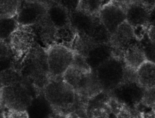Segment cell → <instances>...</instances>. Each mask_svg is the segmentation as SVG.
Segmentation results:
<instances>
[{
  "label": "cell",
  "mask_w": 155,
  "mask_h": 118,
  "mask_svg": "<svg viewBox=\"0 0 155 118\" xmlns=\"http://www.w3.org/2000/svg\"><path fill=\"white\" fill-rule=\"evenodd\" d=\"M16 70L25 80L39 91H43L51 78L46 49L38 43L36 44Z\"/></svg>",
  "instance_id": "6da1fadb"
},
{
  "label": "cell",
  "mask_w": 155,
  "mask_h": 118,
  "mask_svg": "<svg viewBox=\"0 0 155 118\" xmlns=\"http://www.w3.org/2000/svg\"><path fill=\"white\" fill-rule=\"evenodd\" d=\"M43 92L55 116L68 117L74 113L77 93L63 76L51 77Z\"/></svg>",
  "instance_id": "7a4b0ae2"
},
{
  "label": "cell",
  "mask_w": 155,
  "mask_h": 118,
  "mask_svg": "<svg viewBox=\"0 0 155 118\" xmlns=\"http://www.w3.org/2000/svg\"><path fill=\"white\" fill-rule=\"evenodd\" d=\"M41 92L24 78L9 86H2L1 108L27 111L34 98Z\"/></svg>",
  "instance_id": "3957f363"
},
{
  "label": "cell",
  "mask_w": 155,
  "mask_h": 118,
  "mask_svg": "<svg viewBox=\"0 0 155 118\" xmlns=\"http://www.w3.org/2000/svg\"><path fill=\"white\" fill-rule=\"evenodd\" d=\"M125 68L123 57L113 55L95 70L103 92L109 93L123 82Z\"/></svg>",
  "instance_id": "277c9868"
},
{
  "label": "cell",
  "mask_w": 155,
  "mask_h": 118,
  "mask_svg": "<svg viewBox=\"0 0 155 118\" xmlns=\"http://www.w3.org/2000/svg\"><path fill=\"white\" fill-rule=\"evenodd\" d=\"M5 41L14 55L16 62L15 69L29 51L38 43L35 34L31 26L19 25Z\"/></svg>",
  "instance_id": "5b68a950"
},
{
  "label": "cell",
  "mask_w": 155,
  "mask_h": 118,
  "mask_svg": "<svg viewBox=\"0 0 155 118\" xmlns=\"http://www.w3.org/2000/svg\"><path fill=\"white\" fill-rule=\"evenodd\" d=\"M145 90L137 80H124L108 94L123 105L135 108L142 102Z\"/></svg>",
  "instance_id": "8992f818"
},
{
  "label": "cell",
  "mask_w": 155,
  "mask_h": 118,
  "mask_svg": "<svg viewBox=\"0 0 155 118\" xmlns=\"http://www.w3.org/2000/svg\"><path fill=\"white\" fill-rule=\"evenodd\" d=\"M46 51L51 77L63 76L71 65L74 51L65 47L57 44H52Z\"/></svg>",
  "instance_id": "52a82bcc"
},
{
  "label": "cell",
  "mask_w": 155,
  "mask_h": 118,
  "mask_svg": "<svg viewBox=\"0 0 155 118\" xmlns=\"http://www.w3.org/2000/svg\"><path fill=\"white\" fill-rule=\"evenodd\" d=\"M48 5L39 1L21 0L16 18L20 25L32 26L47 15Z\"/></svg>",
  "instance_id": "ba28073f"
},
{
  "label": "cell",
  "mask_w": 155,
  "mask_h": 118,
  "mask_svg": "<svg viewBox=\"0 0 155 118\" xmlns=\"http://www.w3.org/2000/svg\"><path fill=\"white\" fill-rule=\"evenodd\" d=\"M136 39L133 27L127 21L124 22L111 35L109 44L113 48L114 55L123 57L124 51L136 42Z\"/></svg>",
  "instance_id": "9c48e42d"
},
{
  "label": "cell",
  "mask_w": 155,
  "mask_h": 118,
  "mask_svg": "<svg viewBox=\"0 0 155 118\" xmlns=\"http://www.w3.org/2000/svg\"><path fill=\"white\" fill-rule=\"evenodd\" d=\"M98 16L111 35L120 25L126 21V11L113 3L102 7Z\"/></svg>",
  "instance_id": "30bf717a"
},
{
  "label": "cell",
  "mask_w": 155,
  "mask_h": 118,
  "mask_svg": "<svg viewBox=\"0 0 155 118\" xmlns=\"http://www.w3.org/2000/svg\"><path fill=\"white\" fill-rule=\"evenodd\" d=\"M31 26L35 34L38 43L42 47L47 50L54 44L57 28L47 15Z\"/></svg>",
  "instance_id": "8fae6325"
},
{
  "label": "cell",
  "mask_w": 155,
  "mask_h": 118,
  "mask_svg": "<svg viewBox=\"0 0 155 118\" xmlns=\"http://www.w3.org/2000/svg\"><path fill=\"white\" fill-rule=\"evenodd\" d=\"M74 91L78 95L89 100L102 93L103 89L95 70L85 73Z\"/></svg>",
  "instance_id": "7c38bea8"
},
{
  "label": "cell",
  "mask_w": 155,
  "mask_h": 118,
  "mask_svg": "<svg viewBox=\"0 0 155 118\" xmlns=\"http://www.w3.org/2000/svg\"><path fill=\"white\" fill-rule=\"evenodd\" d=\"M69 17L70 25L78 34L88 36L99 16L89 14L78 9L69 12Z\"/></svg>",
  "instance_id": "4fadbf2b"
},
{
  "label": "cell",
  "mask_w": 155,
  "mask_h": 118,
  "mask_svg": "<svg viewBox=\"0 0 155 118\" xmlns=\"http://www.w3.org/2000/svg\"><path fill=\"white\" fill-rule=\"evenodd\" d=\"M126 21L134 28L147 27L150 10L141 3L131 4L126 11Z\"/></svg>",
  "instance_id": "5bb4252c"
},
{
  "label": "cell",
  "mask_w": 155,
  "mask_h": 118,
  "mask_svg": "<svg viewBox=\"0 0 155 118\" xmlns=\"http://www.w3.org/2000/svg\"><path fill=\"white\" fill-rule=\"evenodd\" d=\"M113 55L109 44H96L89 51L86 58L92 70H95Z\"/></svg>",
  "instance_id": "9a60e30c"
},
{
  "label": "cell",
  "mask_w": 155,
  "mask_h": 118,
  "mask_svg": "<svg viewBox=\"0 0 155 118\" xmlns=\"http://www.w3.org/2000/svg\"><path fill=\"white\" fill-rule=\"evenodd\" d=\"M29 118H53L54 112L51 105L41 91L35 97L27 110Z\"/></svg>",
  "instance_id": "2e32d148"
},
{
  "label": "cell",
  "mask_w": 155,
  "mask_h": 118,
  "mask_svg": "<svg viewBox=\"0 0 155 118\" xmlns=\"http://www.w3.org/2000/svg\"><path fill=\"white\" fill-rule=\"evenodd\" d=\"M123 58L127 66L137 70L147 61L142 45L136 41L125 49Z\"/></svg>",
  "instance_id": "e0dca14e"
},
{
  "label": "cell",
  "mask_w": 155,
  "mask_h": 118,
  "mask_svg": "<svg viewBox=\"0 0 155 118\" xmlns=\"http://www.w3.org/2000/svg\"><path fill=\"white\" fill-rule=\"evenodd\" d=\"M137 78L139 84L145 89L155 87V64L147 61L138 68Z\"/></svg>",
  "instance_id": "ac0fdd59"
},
{
  "label": "cell",
  "mask_w": 155,
  "mask_h": 118,
  "mask_svg": "<svg viewBox=\"0 0 155 118\" xmlns=\"http://www.w3.org/2000/svg\"><path fill=\"white\" fill-rule=\"evenodd\" d=\"M47 15L57 28L70 25L69 12L58 3L48 5Z\"/></svg>",
  "instance_id": "d6986e66"
},
{
  "label": "cell",
  "mask_w": 155,
  "mask_h": 118,
  "mask_svg": "<svg viewBox=\"0 0 155 118\" xmlns=\"http://www.w3.org/2000/svg\"><path fill=\"white\" fill-rule=\"evenodd\" d=\"M78 34V33L70 24L59 28L57 29L54 44L62 45L72 50Z\"/></svg>",
  "instance_id": "ffe728a7"
},
{
  "label": "cell",
  "mask_w": 155,
  "mask_h": 118,
  "mask_svg": "<svg viewBox=\"0 0 155 118\" xmlns=\"http://www.w3.org/2000/svg\"><path fill=\"white\" fill-rule=\"evenodd\" d=\"M111 36V34L103 25L99 17L88 37L97 44H109Z\"/></svg>",
  "instance_id": "44dd1931"
},
{
  "label": "cell",
  "mask_w": 155,
  "mask_h": 118,
  "mask_svg": "<svg viewBox=\"0 0 155 118\" xmlns=\"http://www.w3.org/2000/svg\"><path fill=\"white\" fill-rule=\"evenodd\" d=\"M16 67L14 55L8 43L6 41H1V71L11 68L15 69Z\"/></svg>",
  "instance_id": "7402d4cb"
},
{
  "label": "cell",
  "mask_w": 155,
  "mask_h": 118,
  "mask_svg": "<svg viewBox=\"0 0 155 118\" xmlns=\"http://www.w3.org/2000/svg\"><path fill=\"white\" fill-rule=\"evenodd\" d=\"M16 17L1 18L0 36L1 41H5L16 30L19 26Z\"/></svg>",
  "instance_id": "603a6c76"
},
{
  "label": "cell",
  "mask_w": 155,
  "mask_h": 118,
  "mask_svg": "<svg viewBox=\"0 0 155 118\" xmlns=\"http://www.w3.org/2000/svg\"><path fill=\"white\" fill-rule=\"evenodd\" d=\"M21 0H0L1 18L16 16Z\"/></svg>",
  "instance_id": "cb8c5ba5"
},
{
  "label": "cell",
  "mask_w": 155,
  "mask_h": 118,
  "mask_svg": "<svg viewBox=\"0 0 155 118\" xmlns=\"http://www.w3.org/2000/svg\"><path fill=\"white\" fill-rule=\"evenodd\" d=\"M23 79L17 70L11 68L1 71V87L8 86Z\"/></svg>",
  "instance_id": "d4e9b609"
},
{
  "label": "cell",
  "mask_w": 155,
  "mask_h": 118,
  "mask_svg": "<svg viewBox=\"0 0 155 118\" xmlns=\"http://www.w3.org/2000/svg\"><path fill=\"white\" fill-rule=\"evenodd\" d=\"M102 5V0H80L79 9L96 15H98Z\"/></svg>",
  "instance_id": "484cf974"
},
{
  "label": "cell",
  "mask_w": 155,
  "mask_h": 118,
  "mask_svg": "<svg viewBox=\"0 0 155 118\" xmlns=\"http://www.w3.org/2000/svg\"><path fill=\"white\" fill-rule=\"evenodd\" d=\"M71 66L86 72H91L92 70L87 62L86 57L74 51L73 61Z\"/></svg>",
  "instance_id": "4316f807"
},
{
  "label": "cell",
  "mask_w": 155,
  "mask_h": 118,
  "mask_svg": "<svg viewBox=\"0 0 155 118\" xmlns=\"http://www.w3.org/2000/svg\"><path fill=\"white\" fill-rule=\"evenodd\" d=\"M147 61L155 64V42L152 41L148 38L143 44H141Z\"/></svg>",
  "instance_id": "83f0119b"
},
{
  "label": "cell",
  "mask_w": 155,
  "mask_h": 118,
  "mask_svg": "<svg viewBox=\"0 0 155 118\" xmlns=\"http://www.w3.org/2000/svg\"><path fill=\"white\" fill-rule=\"evenodd\" d=\"M147 36L151 41L155 42V6L150 10Z\"/></svg>",
  "instance_id": "f1b7e54d"
},
{
  "label": "cell",
  "mask_w": 155,
  "mask_h": 118,
  "mask_svg": "<svg viewBox=\"0 0 155 118\" xmlns=\"http://www.w3.org/2000/svg\"><path fill=\"white\" fill-rule=\"evenodd\" d=\"M141 103L147 107H155V87L145 90Z\"/></svg>",
  "instance_id": "f546056e"
},
{
  "label": "cell",
  "mask_w": 155,
  "mask_h": 118,
  "mask_svg": "<svg viewBox=\"0 0 155 118\" xmlns=\"http://www.w3.org/2000/svg\"><path fill=\"white\" fill-rule=\"evenodd\" d=\"M3 118H29L27 111H20L2 108Z\"/></svg>",
  "instance_id": "4dcf8cb0"
},
{
  "label": "cell",
  "mask_w": 155,
  "mask_h": 118,
  "mask_svg": "<svg viewBox=\"0 0 155 118\" xmlns=\"http://www.w3.org/2000/svg\"><path fill=\"white\" fill-rule=\"evenodd\" d=\"M58 3L65 8L68 12L79 9L80 0H57Z\"/></svg>",
  "instance_id": "1f68e13d"
},
{
  "label": "cell",
  "mask_w": 155,
  "mask_h": 118,
  "mask_svg": "<svg viewBox=\"0 0 155 118\" xmlns=\"http://www.w3.org/2000/svg\"><path fill=\"white\" fill-rule=\"evenodd\" d=\"M29 1H41V2H42V0H29Z\"/></svg>",
  "instance_id": "d6a6232c"
}]
</instances>
